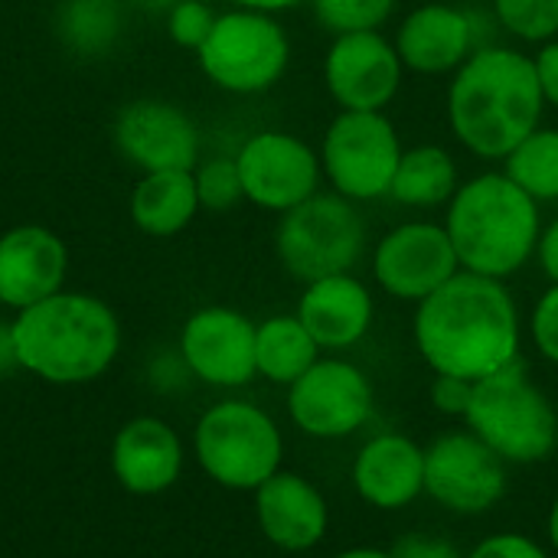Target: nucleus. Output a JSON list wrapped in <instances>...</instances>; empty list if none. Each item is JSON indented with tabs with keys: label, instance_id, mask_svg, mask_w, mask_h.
I'll list each match as a JSON object with an SVG mask.
<instances>
[{
	"label": "nucleus",
	"instance_id": "nucleus-1",
	"mask_svg": "<svg viewBox=\"0 0 558 558\" xmlns=\"http://www.w3.org/2000/svg\"><path fill=\"white\" fill-rule=\"evenodd\" d=\"M415 347L435 376L481 383L520 360V314L504 281L458 271L418 301Z\"/></svg>",
	"mask_w": 558,
	"mask_h": 558
},
{
	"label": "nucleus",
	"instance_id": "nucleus-2",
	"mask_svg": "<svg viewBox=\"0 0 558 558\" xmlns=\"http://www.w3.org/2000/svg\"><path fill=\"white\" fill-rule=\"evenodd\" d=\"M10 330L20 369L52 386L98 379L121 350V324L114 311L92 294L59 291L16 311Z\"/></svg>",
	"mask_w": 558,
	"mask_h": 558
},
{
	"label": "nucleus",
	"instance_id": "nucleus-3",
	"mask_svg": "<svg viewBox=\"0 0 558 558\" xmlns=\"http://www.w3.org/2000/svg\"><path fill=\"white\" fill-rule=\"evenodd\" d=\"M536 62L513 49L474 52L451 85V124L481 157H507L543 114Z\"/></svg>",
	"mask_w": 558,
	"mask_h": 558
},
{
	"label": "nucleus",
	"instance_id": "nucleus-4",
	"mask_svg": "<svg viewBox=\"0 0 558 558\" xmlns=\"http://www.w3.org/2000/svg\"><path fill=\"white\" fill-rule=\"evenodd\" d=\"M445 229L464 271L497 281L520 271L539 245L536 199L507 173H484L461 186Z\"/></svg>",
	"mask_w": 558,
	"mask_h": 558
},
{
	"label": "nucleus",
	"instance_id": "nucleus-5",
	"mask_svg": "<svg viewBox=\"0 0 558 558\" xmlns=\"http://www.w3.org/2000/svg\"><path fill=\"white\" fill-rule=\"evenodd\" d=\"M464 425L507 464H543L558 448L556 405L530 379L523 360L474 383Z\"/></svg>",
	"mask_w": 558,
	"mask_h": 558
},
{
	"label": "nucleus",
	"instance_id": "nucleus-6",
	"mask_svg": "<svg viewBox=\"0 0 558 558\" xmlns=\"http://www.w3.org/2000/svg\"><path fill=\"white\" fill-rule=\"evenodd\" d=\"M193 451L209 481L226 490H258L281 471L284 438L275 418L242 399L203 412L193 432Z\"/></svg>",
	"mask_w": 558,
	"mask_h": 558
},
{
	"label": "nucleus",
	"instance_id": "nucleus-7",
	"mask_svg": "<svg viewBox=\"0 0 558 558\" xmlns=\"http://www.w3.org/2000/svg\"><path fill=\"white\" fill-rule=\"evenodd\" d=\"M366 245L360 213L340 196H311L284 213L278 226L281 265L301 281L350 275Z\"/></svg>",
	"mask_w": 558,
	"mask_h": 558
},
{
	"label": "nucleus",
	"instance_id": "nucleus-8",
	"mask_svg": "<svg viewBox=\"0 0 558 558\" xmlns=\"http://www.w3.org/2000/svg\"><path fill=\"white\" fill-rule=\"evenodd\" d=\"M203 72L229 92H262L288 65V36L262 10L216 16L213 33L196 49Z\"/></svg>",
	"mask_w": 558,
	"mask_h": 558
},
{
	"label": "nucleus",
	"instance_id": "nucleus-9",
	"mask_svg": "<svg viewBox=\"0 0 558 558\" xmlns=\"http://www.w3.org/2000/svg\"><path fill=\"white\" fill-rule=\"evenodd\" d=\"M507 487L510 464L468 428L448 432L425 448V494L458 517L494 510Z\"/></svg>",
	"mask_w": 558,
	"mask_h": 558
},
{
	"label": "nucleus",
	"instance_id": "nucleus-10",
	"mask_svg": "<svg viewBox=\"0 0 558 558\" xmlns=\"http://www.w3.org/2000/svg\"><path fill=\"white\" fill-rule=\"evenodd\" d=\"M376 412L366 373L347 360H317L288 386V415L307 438L340 441L356 435Z\"/></svg>",
	"mask_w": 558,
	"mask_h": 558
},
{
	"label": "nucleus",
	"instance_id": "nucleus-11",
	"mask_svg": "<svg viewBox=\"0 0 558 558\" xmlns=\"http://www.w3.org/2000/svg\"><path fill=\"white\" fill-rule=\"evenodd\" d=\"M402 147L379 111H343L324 141V170L350 199H373L392 190Z\"/></svg>",
	"mask_w": 558,
	"mask_h": 558
},
{
	"label": "nucleus",
	"instance_id": "nucleus-12",
	"mask_svg": "<svg viewBox=\"0 0 558 558\" xmlns=\"http://www.w3.org/2000/svg\"><path fill=\"white\" fill-rule=\"evenodd\" d=\"M255 324L232 307L196 311L180 333L183 366L206 386L239 389L248 386L255 369Z\"/></svg>",
	"mask_w": 558,
	"mask_h": 558
},
{
	"label": "nucleus",
	"instance_id": "nucleus-13",
	"mask_svg": "<svg viewBox=\"0 0 558 558\" xmlns=\"http://www.w3.org/2000/svg\"><path fill=\"white\" fill-rule=\"evenodd\" d=\"M461 262L448 229L409 222L392 229L376 248V281L402 301H425L458 275Z\"/></svg>",
	"mask_w": 558,
	"mask_h": 558
},
{
	"label": "nucleus",
	"instance_id": "nucleus-14",
	"mask_svg": "<svg viewBox=\"0 0 558 558\" xmlns=\"http://www.w3.org/2000/svg\"><path fill=\"white\" fill-rule=\"evenodd\" d=\"M242 173L245 199L265 209H294L298 203L311 199L317 190L320 163L314 150L281 131L255 134L235 157Z\"/></svg>",
	"mask_w": 558,
	"mask_h": 558
},
{
	"label": "nucleus",
	"instance_id": "nucleus-15",
	"mask_svg": "<svg viewBox=\"0 0 558 558\" xmlns=\"http://www.w3.org/2000/svg\"><path fill=\"white\" fill-rule=\"evenodd\" d=\"M118 150L144 173L193 170L199 157V134L186 111L170 101L141 98L121 108L114 121Z\"/></svg>",
	"mask_w": 558,
	"mask_h": 558
},
{
	"label": "nucleus",
	"instance_id": "nucleus-16",
	"mask_svg": "<svg viewBox=\"0 0 558 558\" xmlns=\"http://www.w3.org/2000/svg\"><path fill=\"white\" fill-rule=\"evenodd\" d=\"M402 82V59L376 29L343 33L327 56V85L343 111H379Z\"/></svg>",
	"mask_w": 558,
	"mask_h": 558
},
{
	"label": "nucleus",
	"instance_id": "nucleus-17",
	"mask_svg": "<svg viewBox=\"0 0 558 558\" xmlns=\"http://www.w3.org/2000/svg\"><path fill=\"white\" fill-rule=\"evenodd\" d=\"M69 252L46 226H16L0 235V304L26 311L62 291Z\"/></svg>",
	"mask_w": 558,
	"mask_h": 558
},
{
	"label": "nucleus",
	"instance_id": "nucleus-18",
	"mask_svg": "<svg viewBox=\"0 0 558 558\" xmlns=\"http://www.w3.org/2000/svg\"><path fill=\"white\" fill-rule=\"evenodd\" d=\"M255 520L275 549L307 553L324 543L330 510L324 494L307 477L278 471L255 490Z\"/></svg>",
	"mask_w": 558,
	"mask_h": 558
},
{
	"label": "nucleus",
	"instance_id": "nucleus-19",
	"mask_svg": "<svg viewBox=\"0 0 558 558\" xmlns=\"http://www.w3.org/2000/svg\"><path fill=\"white\" fill-rule=\"evenodd\" d=\"M350 477L373 510H402L425 494V448L396 432L376 435L356 451Z\"/></svg>",
	"mask_w": 558,
	"mask_h": 558
},
{
	"label": "nucleus",
	"instance_id": "nucleus-20",
	"mask_svg": "<svg viewBox=\"0 0 558 558\" xmlns=\"http://www.w3.org/2000/svg\"><path fill=\"white\" fill-rule=\"evenodd\" d=\"M114 481L134 497H157L183 474V441L160 418H131L111 441Z\"/></svg>",
	"mask_w": 558,
	"mask_h": 558
},
{
	"label": "nucleus",
	"instance_id": "nucleus-21",
	"mask_svg": "<svg viewBox=\"0 0 558 558\" xmlns=\"http://www.w3.org/2000/svg\"><path fill=\"white\" fill-rule=\"evenodd\" d=\"M298 320L320 350H350L373 324V298L353 275L311 281L298 304Z\"/></svg>",
	"mask_w": 558,
	"mask_h": 558
},
{
	"label": "nucleus",
	"instance_id": "nucleus-22",
	"mask_svg": "<svg viewBox=\"0 0 558 558\" xmlns=\"http://www.w3.org/2000/svg\"><path fill=\"white\" fill-rule=\"evenodd\" d=\"M474 43V26L468 13L445 7V3H428L409 13V20L399 29V59L418 72H448L461 62H468Z\"/></svg>",
	"mask_w": 558,
	"mask_h": 558
},
{
	"label": "nucleus",
	"instance_id": "nucleus-23",
	"mask_svg": "<svg viewBox=\"0 0 558 558\" xmlns=\"http://www.w3.org/2000/svg\"><path fill=\"white\" fill-rule=\"evenodd\" d=\"M199 209L193 170H157L144 173L131 196V216L147 235H177L190 226Z\"/></svg>",
	"mask_w": 558,
	"mask_h": 558
},
{
	"label": "nucleus",
	"instance_id": "nucleus-24",
	"mask_svg": "<svg viewBox=\"0 0 558 558\" xmlns=\"http://www.w3.org/2000/svg\"><path fill=\"white\" fill-rule=\"evenodd\" d=\"M320 360L317 340L298 317H271L255 330V369L268 383L291 386Z\"/></svg>",
	"mask_w": 558,
	"mask_h": 558
},
{
	"label": "nucleus",
	"instance_id": "nucleus-25",
	"mask_svg": "<svg viewBox=\"0 0 558 558\" xmlns=\"http://www.w3.org/2000/svg\"><path fill=\"white\" fill-rule=\"evenodd\" d=\"M458 167L445 147L405 150L392 177V196L409 206H438L454 193Z\"/></svg>",
	"mask_w": 558,
	"mask_h": 558
},
{
	"label": "nucleus",
	"instance_id": "nucleus-26",
	"mask_svg": "<svg viewBox=\"0 0 558 558\" xmlns=\"http://www.w3.org/2000/svg\"><path fill=\"white\" fill-rule=\"evenodd\" d=\"M121 29L114 0H65L56 16V33L78 56H105Z\"/></svg>",
	"mask_w": 558,
	"mask_h": 558
},
{
	"label": "nucleus",
	"instance_id": "nucleus-27",
	"mask_svg": "<svg viewBox=\"0 0 558 558\" xmlns=\"http://www.w3.org/2000/svg\"><path fill=\"white\" fill-rule=\"evenodd\" d=\"M507 177L533 199H558V131H533L507 154Z\"/></svg>",
	"mask_w": 558,
	"mask_h": 558
},
{
	"label": "nucleus",
	"instance_id": "nucleus-28",
	"mask_svg": "<svg viewBox=\"0 0 558 558\" xmlns=\"http://www.w3.org/2000/svg\"><path fill=\"white\" fill-rule=\"evenodd\" d=\"M317 20L333 33H366L386 23L392 0H314Z\"/></svg>",
	"mask_w": 558,
	"mask_h": 558
},
{
	"label": "nucleus",
	"instance_id": "nucleus-29",
	"mask_svg": "<svg viewBox=\"0 0 558 558\" xmlns=\"http://www.w3.org/2000/svg\"><path fill=\"white\" fill-rule=\"evenodd\" d=\"M193 177H196V196H199V206H203V209L229 213V209L245 196L239 163L229 160V157L206 160Z\"/></svg>",
	"mask_w": 558,
	"mask_h": 558
},
{
	"label": "nucleus",
	"instance_id": "nucleus-30",
	"mask_svg": "<svg viewBox=\"0 0 558 558\" xmlns=\"http://www.w3.org/2000/svg\"><path fill=\"white\" fill-rule=\"evenodd\" d=\"M497 13L523 39H549L558 33V0H497Z\"/></svg>",
	"mask_w": 558,
	"mask_h": 558
},
{
	"label": "nucleus",
	"instance_id": "nucleus-31",
	"mask_svg": "<svg viewBox=\"0 0 558 558\" xmlns=\"http://www.w3.org/2000/svg\"><path fill=\"white\" fill-rule=\"evenodd\" d=\"M167 16H170L167 26H170L173 43H180L186 49H199L216 26V13L203 0H183Z\"/></svg>",
	"mask_w": 558,
	"mask_h": 558
},
{
	"label": "nucleus",
	"instance_id": "nucleus-32",
	"mask_svg": "<svg viewBox=\"0 0 558 558\" xmlns=\"http://www.w3.org/2000/svg\"><path fill=\"white\" fill-rule=\"evenodd\" d=\"M468 558H549V553L523 533H494L487 539H481Z\"/></svg>",
	"mask_w": 558,
	"mask_h": 558
},
{
	"label": "nucleus",
	"instance_id": "nucleus-33",
	"mask_svg": "<svg viewBox=\"0 0 558 558\" xmlns=\"http://www.w3.org/2000/svg\"><path fill=\"white\" fill-rule=\"evenodd\" d=\"M533 340L536 350L558 366V284H553L533 311Z\"/></svg>",
	"mask_w": 558,
	"mask_h": 558
},
{
	"label": "nucleus",
	"instance_id": "nucleus-34",
	"mask_svg": "<svg viewBox=\"0 0 558 558\" xmlns=\"http://www.w3.org/2000/svg\"><path fill=\"white\" fill-rule=\"evenodd\" d=\"M471 396H474V383L458 379V376H435V383L428 389L432 405L441 415H454V418H464V412L471 405Z\"/></svg>",
	"mask_w": 558,
	"mask_h": 558
},
{
	"label": "nucleus",
	"instance_id": "nucleus-35",
	"mask_svg": "<svg viewBox=\"0 0 558 558\" xmlns=\"http://www.w3.org/2000/svg\"><path fill=\"white\" fill-rule=\"evenodd\" d=\"M392 553L399 558H468L461 556V549L451 539L428 536V533H409V536H402L392 546Z\"/></svg>",
	"mask_w": 558,
	"mask_h": 558
},
{
	"label": "nucleus",
	"instance_id": "nucleus-36",
	"mask_svg": "<svg viewBox=\"0 0 558 558\" xmlns=\"http://www.w3.org/2000/svg\"><path fill=\"white\" fill-rule=\"evenodd\" d=\"M536 72H539V85L543 95L558 105V43H549L539 56H536Z\"/></svg>",
	"mask_w": 558,
	"mask_h": 558
},
{
	"label": "nucleus",
	"instance_id": "nucleus-37",
	"mask_svg": "<svg viewBox=\"0 0 558 558\" xmlns=\"http://www.w3.org/2000/svg\"><path fill=\"white\" fill-rule=\"evenodd\" d=\"M539 262H543V271L553 278V284H558V219L539 235Z\"/></svg>",
	"mask_w": 558,
	"mask_h": 558
},
{
	"label": "nucleus",
	"instance_id": "nucleus-38",
	"mask_svg": "<svg viewBox=\"0 0 558 558\" xmlns=\"http://www.w3.org/2000/svg\"><path fill=\"white\" fill-rule=\"evenodd\" d=\"M16 347H13V330L10 324H0V376H7L10 369H16Z\"/></svg>",
	"mask_w": 558,
	"mask_h": 558
},
{
	"label": "nucleus",
	"instance_id": "nucleus-39",
	"mask_svg": "<svg viewBox=\"0 0 558 558\" xmlns=\"http://www.w3.org/2000/svg\"><path fill=\"white\" fill-rule=\"evenodd\" d=\"M235 3H242L245 10H262V13H268V10H284V7H294V3H301V0H235Z\"/></svg>",
	"mask_w": 558,
	"mask_h": 558
},
{
	"label": "nucleus",
	"instance_id": "nucleus-40",
	"mask_svg": "<svg viewBox=\"0 0 558 558\" xmlns=\"http://www.w3.org/2000/svg\"><path fill=\"white\" fill-rule=\"evenodd\" d=\"M333 558H399L392 549H369V546H356V549H347V553H337Z\"/></svg>",
	"mask_w": 558,
	"mask_h": 558
},
{
	"label": "nucleus",
	"instance_id": "nucleus-41",
	"mask_svg": "<svg viewBox=\"0 0 558 558\" xmlns=\"http://www.w3.org/2000/svg\"><path fill=\"white\" fill-rule=\"evenodd\" d=\"M546 536H549V546L558 553V497L549 507V517H546Z\"/></svg>",
	"mask_w": 558,
	"mask_h": 558
},
{
	"label": "nucleus",
	"instance_id": "nucleus-42",
	"mask_svg": "<svg viewBox=\"0 0 558 558\" xmlns=\"http://www.w3.org/2000/svg\"><path fill=\"white\" fill-rule=\"evenodd\" d=\"M141 3H144L147 10H167V13H170V10H173L177 3H183V0H141Z\"/></svg>",
	"mask_w": 558,
	"mask_h": 558
}]
</instances>
